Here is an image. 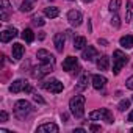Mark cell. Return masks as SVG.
Returning <instances> with one entry per match:
<instances>
[{
    "label": "cell",
    "instance_id": "1",
    "mask_svg": "<svg viewBox=\"0 0 133 133\" xmlns=\"http://www.w3.org/2000/svg\"><path fill=\"white\" fill-rule=\"evenodd\" d=\"M85 102H86L85 96H80V94H77V96H74L71 99L69 108H71V113L75 117H82L83 116V113H85Z\"/></svg>",
    "mask_w": 133,
    "mask_h": 133
},
{
    "label": "cell",
    "instance_id": "2",
    "mask_svg": "<svg viewBox=\"0 0 133 133\" xmlns=\"http://www.w3.org/2000/svg\"><path fill=\"white\" fill-rule=\"evenodd\" d=\"M113 56H114V58H113V74L117 75V74L121 72V69L128 63V56H127L124 52H121V50H116V52L113 53Z\"/></svg>",
    "mask_w": 133,
    "mask_h": 133
},
{
    "label": "cell",
    "instance_id": "3",
    "mask_svg": "<svg viewBox=\"0 0 133 133\" xmlns=\"http://www.w3.org/2000/svg\"><path fill=\"white\" fill-rule=\"evenodd\" d=\"M31 103L27 100H17L14 105V114L17 119H25L30 113H31Z\"/></svg>",
    "mask_w": 133,
    "mask_h": 133
},
{
    "label": "cell",
    "instance_id": "4",
    "mask_svg": "<svg viewBox=\"0 0 133 133\" xmlns=\"http://www.w3.org/2000/svg\"><path fill=\"white\" fill-rule=\"evenodd\" d=\"M10 91H11L13 94H17V92H21V91L30 92V91H31V86L28 85L27 80H16V82H13V85L10 86Z\"/></svg>",
    "mask_w": 133,
    "mask_h": 133
},
{
    "label": "cell",
    "instance_id": "5",
    "mask_svg": "<svg viewBox=\"0 0 133 133\" xmlns=\"http://www.w3.org/2000/svg\"><path fill=\"white\" fill-rule=\"evenodd\" d=\"M42 88L50 91V92H53V94H58V92L63 91V83L59 80H50V82H44Z\"/></svg>",
    "mask_w": 133,
    "mask_h": 133
},
{
    "label": "cell",
    "instance_id": "6",
    "mask_svg": "<svg viewBox=\"0 0 133 133\" xmlns=\"http://www.w3.org/2000/svg\"><path fill=\"white\" fill-rule=\"evenodd\" d=\"M52 71H53V63H42V66H39L38 69H35V72H33V77H36V78H41V77H44V75L50 74Z\"/></svg>",
    "mask_w": 133,
    "mask_h": 133
},
{
    "label": "cell",
    "instance_id": "7",
    "mask_svg": "<svg viewBox=\"0 0 133 133\" xmlns=\"http://www.w3.org/2000/svg\"><path fill=\"white\" fill-rule=\"evenodd\" d=\"M68 21H69V24H71L72 27H78V25L82 24V21H83V16H82L80 11L71 10V11L68 13Z\"/></svg>",
    "mask_w": 133,
    "mask_h": 133
},
{
    "label": "cell",
    "instance_id": "8",
    "mask_svg": "<svg viewBox=\"0 0 133 133\" xmlns=\"http://www.w3.org/2000/svg\"><path fill=\"white\" fill-rule=\"evenodd\" d=\"M82 58L86 59V61H92L94 58H99V52H97L96 47H92V45H86V47L83 49Z\"/></svg>",
    "mask_w": 133,
    "mask_h": 133
},
{
    "label": "cell",
    "instance_id": "9",
    "mask_svg": "<svg viewBox=\"0 0 133 133\" xmlns=\"http://www.w3.org/2000/svg\"><path fill=\"white\" fill-rule=\"evenodd\" d=\"M36 56H38V59H39L41 63H55V58H53V55H52L50 52H47V50H44V49H41V50H38V53H36Z\"/></svg>",
    "mask_w": 133,
    "mask_h": 133
},
{
    "label": "cell",
    "instance_id": "10",
    "mask_svg": "<svg viewBox=\"0 0 133 133\" xmlns=\"http://www.w3.org/2000/svg\"><path fill=\"white\" fill-rule=\"evenodd\" d=\"M58 125L53 124V122H47V124H42L38 127V131L39 133H58Z\"/></svg>",
    "mask_w": 133,
    "mask_h": 133
},
{
    "label": "cell",
    "instance_id": "11",
    "mask_svg": "<svg viewBox=\"0 0 133 133\" xmlns=\"http://www.w3.org/2000/svg\"><path fill=\"white\" fill-rule=\"evenodd\" d=\"M17 36V30L14 28V27H11V28H6V30H3L2 31V42H10L11 39H14Z\"/></svg>",
    "mask_w": 133,
    "mask_h": 133
},
{
    "label": "cell",
    "instance_id": "12",
    "mask_svg": "<svg viewBox=\"0 0 133 133\" xmlns=\"http://www.w3.org/2000/svg\"><path fill=\"white\" fill-rule=\"evenodd\" d=\"M64 42H66V36L63 33H56L55 38H53V44H55V49L58 52H63L64 50Z\"/></svg>",
    "mask_w": 133,
    "mask_h": 133
},
{
    "label": "cell",
    "instance_id": "13",
    "mask_svg": "<svg viewBox=\"0 0 133 133\" xmlns=\"http://www.w3.org/2000/svg\"><path fill=\"white\" fill-rule=\"evenodd\" d=\"M77 64L78 63H77V58L75 56H68V58L63 61V69L69 72V71H72V69L77 68Z\"/></svg>",
    "mask_w": 133,
    "mask_h": 133
},
{
    "label": "cell",
    "instance_id": "14",
    "mask_svg": "<svg viewBox=\"0 0 133 133\" xmlns=\"http://www.w3.org/2000/svg\"><path fill=\"white\" fill-rule=\"evenodd\" d=\"M107 85V78L103 77V75H92V86L96 88V89H102L103 86Z\"/></svg>",
    "mask_w": 133,
    "mask_h": 133
},
{
    "label": "cell",
    "instance_id": "15",
    "mask_svg": "<svg viewBox=\"0 0 133 133\" xmlns=\"http://www.w3.org/2000/svg\"><path fill=\"white\" fill-rule=\"evenodd\" d=\"M24 52H25V49L22 44H13V58L16 61H19L24 56Z\"/></svg>",
    "mask_w": 133,
    "mask_h": 133
},
{
    "label": "cell",
    "instance_id": "16",
    "mask_svg": "<svg viewBox=\"0 0 133 133\" xmlns=\"http://www.w3.org/2000/svg\"><path fill=\"white\" fill-rule=\"evenodd\" d=\"M108 66H110V58L107 55H103V56H100L97 59V68H99V71H107Z\"/></svg>",
    "mask_w": 133,
    "mask_h": 133
},
{
    "label": "cell",
    "instance_id": "17",
    "mask_svg": "<svg viewBox=\"0 0 133 133\" xmlns=\"http://www.w3.org/2000/svg\"><path fill=\"white\" fill-rule=\"evenodd\" d=\"M119 44H121V47H124V49H131V47H133V36H131V35L122 36L121 41H119Z\"/></svg>",
    "mask_w": 133,
    "mask_h": 133
},
{
    "label": "cell",
    "instance_id": "18",
    "mask_svg": "<svg viewBox=\"0 0 133 133\" xmlns=\"http://www.w3.org/2000/svg\"><path fill=\"white\" fill-rule=\"evenodd\" d=\"M10 10H11V5H10V2L8 0H2V21H8V13H10Z\"/></svg>",
    "mask_w": 133,
    "mask_h": 133
},
{
    "label": "cell",
    "instance_id": "19",
    "mask_svg": "<svg viewBox=\"0 0 133 133\" xmlns=\"http://www.w3.org/2000/svg\"><path fill=\"white\" fill-rule=\"evenodd\" d=\"M35 5H36V0H24L22 5H21V11L28 13V11H31L35 8Z\"/></svg>",
    "mask_w": 133,
    "mask_h": 133
},
{
    "label": "cell",
    "instance_id": "20",
    "mask_svg": "<svg viewBox=\"0 0 133 133\" xmlns=\"http://www.w3.org/2000/svg\"><path fill=\"white\" fill-rule=\"evenodd\" d=\"M86 47V38H83V36H77V38H74V49H77V50H83Z\"/></svg>",
    "mask_w": 133,
    "mask_h": 133
},
{
    "label": "cell",
    "instance_id": "21",
    "mask_svg": "<svg viewBox=\"0 0 133 133\" xmlns=\"http://www.w3.org/2000/svg\"><path fill=\"white\" fill-rule=\"evenodd\" d=\"M44 14H45L47 17H50V19H55V17H58L59 10H58L56 6H49V8H45V10H44Z\"/></svg>",
    "mask_w": 133,
    "mask_h": 133
},
{
    "label": "cell",
    "instance_id": "22",
    "mask_svg": "<svg viewBox=\"0 0 133 133\" xmlns=\"http://www.w3.org/2000/svg\"><path fill=\"white\" fill-rule=\"evenodd\" d=\"M102 119H103L107 124H113V121H114L113 113H111L110 110H107V108H102Z\"/></svg>",
    "mask_w": 133,
    "mask_h": 133
},
{
    "label": "cell",
    "instance_id": "23",
    "mask_svg": "<svg viewBox=\"0 0 133 133\" xmlns=\"http://www.w3.org/2000/svg\"><path fill=\"white\" fill-rule=\"evenodd\" d=\"M22 39H24L25 42H33V39H35L33 31H31L30 28H25V30L22 31Z\"/></svg>",
    "mask_w": 133,
    "mask_h": 133
},
{
    "label": "cell",
    "instance_id": "24",
    "mask_svg": "<svg viewBox=\"0 0 133 133\" xmlns=\"http://www.w3.org/2000/svg\"><path fill=\"white\" fill-rule=\"evenodd\" d=\"M88 80H89L88 75H82V78L78 80V85H77V91H83L88 86Z\"/></svg>",
    "mask_w": 133,
    "mask_h": 133
},
{
    "label": "cell",
    "instance_id": "25",
    "mask_svg": "<svg viewBox=\"0 0 133 133\" xmlns=\"http://www.w3.org/2000/svg\"><path fill=\"white\" fill-rule=\"evenodd\" d=\"M89 119H91V121H100V119H102V110L91 111V114H89Z\"/></svg>",
    "mask_w": 133,
    "mask_h": 133
},
{
    "label": "cell",
    "instance_id": "26",
    "mask_svg": "<svg viewBox=\"0 0 133 133\" xmlns=\"http://www.w3.org/2000/svg\"><path fill=\"white\" fill-rule=\"evenodd\" d=\"M119 6H121V0H111V2H110V10L111 11H117L119 10Z\"/></svg>",
    "mask_w": 133,
    "mask_h": 133
},
{
    "label": "cell",
    "instance_id": "27",
    "mask_svg": "<svg viewBox=\"0 0 133 133\" xmlns=\"http://www.w3.org/2000/svg\"><path fill=\"white\" fill-rule=\"evenodd\" d=\"M128 107H130V100L124 99V100H121V102H119V110H121V111H125Z\"/></svg>",
    "mask_w": 133,
    "mask_h": 133
},
{
    "label": "cell",
    "instance_id": "28",
    "mask_svg": "<svg viewBox=\"0 0 133 133\" xmlns=\"http://www.w3.org/2000/svg\"><path fill=\"white\" fill-rule=\"evenodd\" d=\"M33 24L38 25V27H42L45 24V21H42V17H33Z\"/></svg>",
    "mask_w": 133,
    "mask_h": 133
},
{
    "label": "cell",
    "instance_id": "29",
    "mask_svg": "<svg viewBox=\"0 0 133 133\" xmlns=\"http://www.w3.org/2000/svg\"><path fill=\"white\" fill-rule=\"evenodd\" d=\"M130 14H131V2H127V16H125V22L130 21Z\"/></svg>",
    "mask_w": 133,
    "mask_h": 133
},
{
    "label": "cell",
    "instance_id": "30",
    "mask_svg": "<svg viewBox=\"0 0 133 133\" xmlns=\"http://www.w3.org/2000/svg\"><path fill=\"white\" fill-rule=\"evenodd\" d=\"M0 121H2V122H6V121H8V114H6V111H2V113H0Z\"/></svg>",
    "mask_w": 133,
    "mask_h": 133
},
{
    "label": "cell",
    "instance_id": "31",
    "mask_svg": "<svg viewBox=\"0 0 133 133\" xmlns=\"http://www.w3.org/2000/svg\"><path fill=\"white\" fill-rule=\"evenodd\" d=\"M33 100H35V102H38V103H44V99H42L41 96H38V94H35V96H33Z\"/></svg>",
    "mask_w": 133,
    "mask_h": 133
},
{
    "label": "cell",
    "instance_id": "32",
    "mask_svg": "<svg viewBox=\"0 0 133 133\" xmlns=\"http://www.w3.org/2000/svg\"><path fill=\"white\" fill-rule=\"evenodd\" d=\"M125 83H127V88H128V89H133V75H131Z\"/></svg>",
    "mask_w": 133,
    "mask_h": 133
},
{
    "label": "cell",
    "instance_id": "33",
    "mask_svg": "<svg viewBox=\"0 0 133 133\" xmlns=\"http://www.w3.org/2000/svg\"><path fill=\"white\" fill-rule=\"evenodd\" d=\"M111 21H113L111 24H114V27H119V17H117V16H114Z\"/></svg>",
    "mask_w": 133,
    "mask_h": 133
},
{
    "label": "cell",
    "instance_id": "34",
    "mask_svg": "<svg viewBox=\"0 0 133 133\" xmlns=\"http://www.w3.org/2000/svg\"><path fill=\"white\" fill-rule=\"evenodd\" d=\"M89 130H91V131H99V130H100V125H91Z\"/></svg>",
    "mask_w": 133,
    "mask_h": 133
},
{
    "label": "cell",
    "instance_id": "35",
    "mask_svg": "<svg viewBox=\"0 0 133 133\" xmlns=\"http://www.w3.org/2000/svg\"><path fill=\"white\" fill-rule=\"evenodd\" d=\"M74 133H85V130L83 128H77V130H74Z\"/></svg>",
    "mask_w": 133,
    "mask_h": 133
},
{
    "label": "cell",
    "instance_id": "36",
    "mask_svg": "<svg viewBox=\"0 0 133 133\" xmlns=\"http://www.w3.org/2000/svg\"><path fill=\"white\" fill-rule=\"evenodd\" d=\"M128 122H133V111L128 114Z\"/></svg>",
    "mask_w": 133,
    "mask_h": 133
},
{
    "label": "cell",
    "instance_id": "37",
    "mask_svg": "<svg viewBox=\"0 0 133 133\" xmlns=\"http://www.w3.org/2000/svg\"><path fill=\"white\" fill-rule=\"evenodd\" d=\"M99 44H103V45H105V44H107V41H105V39H99Z\"/></svg>",
    "mask_w": 133,
    "mask_h": 133
},
{
    "label": "cell",
    "instance_id": "38",
    "mask_svg": "<svg viewBox=\"0 0 133 133\" xmlns=\"http://www.w3.org/2000/svg\"><path fill=\"white\" fill-rule=\"evenodd\" d=\"M85 2H91V0H85Z\"/></svg>",
    "mask_w": 133,
    "mask_h": 133
},
{
    "label": "cell",
    "instance_id": "39",
    "mask_svg": "<svg viewBox=\"0 0 133 133\" xmlns=\"http://www.w3.org/2000/svg\"><path fill=\"white\" fill-rule=\"evenodd\" d=\"M131 102H133V96H131Z\"/></svg>",
    "mask_w": 133,
    "mask_h": 133
},
{
    "label": "cell",
    "instance_id": "40",
    "mask_svg": "<svg viewBox=\"0 0 133 133\" xmlns=\"http://www.w3.org/2000/svg\"><path fill=\"white\" fill-rule=\"evenodd\" d=\"M131 133H133V128H131Z\"/></svg>",
    "mask_w": 133,
    "mask_h": 133
}]
</instances>
